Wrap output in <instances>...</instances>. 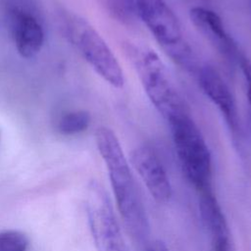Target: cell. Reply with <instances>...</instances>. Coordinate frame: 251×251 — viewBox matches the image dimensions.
<instances>
[{"label": "cell", "instance_id": "6da1fadb", "mask_svg": "<svg viewBox=\"0 0 251 251\" xmlns=\"http://www.w3.org/2000/svg\"><path fill=\"white\" fill-rule=\"evenodd\" d=\"M95 141L106 165L119 212L132 236L143 241L149 232L148 220L122 145L107 126L96 129Z\"/></svg>", "mask_w": 251, "mask_h": 251}, {"label": "cell", "instance_id": "7a4b0ae2", "mask_svg": "<svg viewBox=\"0 0 251 251\" xmlns=\"http://www.w3.org/2000/svg\"><path fill=\"white\" fill-rule=\"evenodd\" d=\"M126 54L147 97L166 121L188 112L166 65L154 50L126 43Z\"/></svg>", "mask_w": 251, "mask_h": 251}, {"label": "cell", "instance_id": "3957f363", "mask_svg": "<svg viewBox=\"0 0 251 251\" xmlns=\"http://www.w3.org/2000/svg\"><path fill=\"white\" fill-rule=\"evenodd\" d=\"M182 172L191 184L201 191L212 187V156L201 130L183 113L167 121Z\"/></svg>", "mask_w": 251, "mask_h": 251}, {"label": "cell", "instance_id": "277c9868", "mask_svg": "<svg viewBox=\"0 0 251 251\" xmlns=\"http://www.w3.org/2000/svg\"><path fill=\"white\" fill-rule=\"evenodd\" d=\"M136 18L163 50L181 68L196 72L192 50L185 41L180 22L165 0H134Z\"/></svg>", "mask_w": 251, "mask_h": 251}, {"label": "cell", "instance_id": "5b68a950", "mask_svg": "<svg viewBox=\"0 0 251 251\" xmlns=\"http://www.w3.org/2000/svg\"><path fill=\"white\" fill-rule=\"evenodd\" d=\"M64 26L70 42L94 72L110 85L122 88L125 84L122 67L99 32L87 21L74 14L64 18Z\"/></svg>", "mask_w": 251, "mask_h": 251}, {"label": "cell", "instance_id": "8992f818", "mask_svg": "<svg viewBox=\"0 0 251 251\" xmlns=\"http://www.w3.org/2000/svg\"><path fill=\"white\" fill-rule=\"evenodd\" d=\"M85 208L97 251H129L104 187L91 181L86 189Z\"/></svg>", "mask_w": 251, "mask_h": 251}, {"label": "cell", "instance_id": "52a82bcc", "mask_svg": "<svg viewBox=\"0 0 251 251\" xmlns=\"http://www.w3.org/2000/svg\"><path fill=\"white\" fill-rule=\"evenodd\" d=\"M197 79L203 93L218 108L232 136L234 146L242 149V135L234 96L221 74L212 66L198 67Z\"/></svg>", "mask_w": 251, "mask_h": 251}, {"label": "cell", "instance_id": "ba28073f", "mask_svg": "<svg viewBox=\"0 0 251 251\" xmlns=\"http://www.w3.org/2000/svg\"><path fill=\"white\" fill-rule=\"evenodd\" d=\"M9 25L18 53L25 59H32L41 51L45 31L38 17L28 8L15 6L9 13Z\"/></svg>", "mask_w": 251, "mask_h": 251}, {"label": "cell", "instance_id": "9c48e42d", "mask_svg": "<svg viewBox=\"0 0 251 251\" xmlns=\"http://www.w3.org/2000/svg\"><path fill=\"white\" fill-rule=\"evenodd\" d=\"M130 162L152 198L159 204L170 201L172 197L170 178L154 150L148 146L137 147L130 154Z\"/></svg>", "mask_w": 251, "mask_h": 251}, {"label": "cell", "instance_id": "30bf717a", "mask_svg": "<svg viewBox=\"0 0 251 251\" xmlns=\"http://www.w3.org/2000/svg\"><path fill=\"white\" fill-rule=\"evenodd\" d=\"M189 17L197 30L223 56L229 61L237 62L241 51L216 12L204 7H193L189 12Z\"/></svg>", "mask_w": 251, "mask_h": 251}, {"label": "cell", "instance_id": "8fae6325", "mask_svg": "<svg viewBox=\"0 0 251 251\" xmlns=\"http://www.w3.org/2000/svg\"><path fill=\"white\" fill-rule=\"evenodd\" d=\"M199 211L207 227L213 251H236L223 210L212 190V187L198 191Z\"/></svg>", "mask_w": 251, "mask_h": 251}, {"label": "cell", "instance_id": "7c38bea8", "mask_svg": "<svg viewBox=\"0 0 251 251\" xmlns=\"http://www.w3.org/2000/svg\"><path fill=\"white\" fill-rule=\"evenodd\" d=\"M90 115L84 110L70 111L57 122V130L64 135H75L85 131L90 125Z\"/></svg>", "mask_w": 251, "mask_h": 251}, {"label": "cell", "instance_id": "4fadbf2b", "mask_svg": "<svg viewBox=\"0 0 251 251\" xmlns=\"http://www.w3.org/2000/svg\"><path fill=\"white\" fill-rule=\"evenodd\" d=\"M99 2L112 18L123 24H131L137 20L134 0H99Z\"/></svg>", "mask_w": 251, "mask_h": 251}, {"label": "cell", "instance_id": "5bb4252c", "mask_svg": "<svg viewBox=\"0 0 251 251\" xmlns=\"http://www.w3.org/2000/svg\"><path fill=\"white\" fill-rule=\"evenodd\" d=\"M27 236L19 230L0 232V251H28Z\"/></svg>", "mask_w": 251, "mask_h": 251}, {"label": "cell", "instance_id": "9a60e30c", "mask_svg": "<svg viewBox=\"0 0 251 251\" xmlns=\"http://www.w3.org/2000/svg\"><path fill=\"white\" fill-rule=\"evenodd\" d=\"M237 63L240 66L241 72L245 79L247 99H248V103L250 105V110H251V60L244 53L241 52L238 57Z\"/></svg>", "mask_w": 251, "mask_h": 251}, {"label": "cell", "instance_id": "2e32d148", "mask_svg": "<svg viewBox=\"0 0 251 251\" xmlns=\"http://www.w3.org/2000/svg\"><path fill=\"white\" fill-rule=\"evenodd\" d=\"M146 251H169L166 244L161 240L152 241L146 248Z\"/></svg>", "mask_w": 251, "mask_h": 251}]
</instances>
